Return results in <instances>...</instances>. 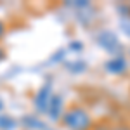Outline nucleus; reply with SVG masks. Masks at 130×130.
I'll use <instances>...</instances> for the list:
<instances>
[{"mask_svg":"<svg viewBox=\"0 0 130 130\" xmlns=\"http://www.w3.org/2000/svg\"><path fill=\"white\" fill-rule=\"evenodd\" d=\"M2 56H4V52H2V50H0V59H2Z\"/></svg>","mask_w":130,"mask_h":130,"instance_id":"6","label":"nucleus"},{"mask_svg":"<svg viewBox=\"0 0 130 130\" xmlns=\"http://www.w3.org/2000/svg\"><path fill=\"white\" fill-rule=\"evenodd\" d=\"M125 66H127V62H125L123 57H115V59H111L108 62V70L113 71V73H121L125 70Z\"/></svg>","mask_w":130,"mask_h":130,"instance_id":"2","label":"nucleus"},{"mask_svg":"<svg viewBox=\"0 0 130 130\" xmlns=\"http://www.w3.org/2000/svg\"><path fill=\"white\" fill-rule=\"evenodd\" d=\"M61 106H62V101H61L59 97H52V101H50V116H52V118H56V116L59 115Z\"/></svg>","mask_w":130,"mask_h":130,"instance_id":"3","label":"nucleus"},{"mask_svg":"<svg viewBox=\"0 0 130 130\" xmlns=\"http://www.w3.org/2000/svg\"><path fill=\"white\" fill-rule=\"evenodd\" d=\"M0 109H2V102H0Z\"/></svg>","mask_w":130,"mask_h":130,"instance_id":"7","label":"nucleus"},{"mask_svg":"<svg viewBox=\"0 0 130 130\" xmlns=\"http://www.w3.org/2000/svg\"><path fill=\"white\" fill-rule=\"evenodd\" d=\"M116 130H130L128 127H120V128H116Z\"/></svg>","mask_w":130,"mask_h":130,"instance_id":"5","label":"nucleus"},{"mask_svg":"<svg viewBox=\"0 0 130 130\" xmlns=\"http://www.w3.org/2000/svg\"><path fill=\"white\" fill-rule=\"evenodd\" d=\"M64 123H66V127H70L71 130H89L90 116L85 109L75 108V109H71V111L66 113Z\"/></svg>","mask_w":130,"mask_h":130,"instance_id":"1","label":"nucleus"},{"mask_svg":"<svg viewBox=\"0 0 130 130\" xmlns=\"http://www.w3.org/2000/svg\"><path fill=\"white\" fill-rule=\"evenodd\" d=\"M2 33H4V26H2V23H0V37H2Z\"/></svg>","mask_w":130,"mask_h":130,"instance_id":"4","label":"nucleus"}]
</instances>
